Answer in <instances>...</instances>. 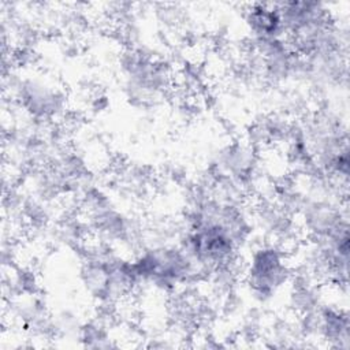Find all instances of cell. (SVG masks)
<instances>
[{
    "label": "cell",
    "instance_id": "obj_1",
    "mask_svg": "<svg viewBox=\"0 0 350 350\" xmlns=\"http://www.w3.org/2000/svg\"><path fill=\"white\" fill-rule=\"evenodd\" d=\"M282 247L276 245H264L253 250L246 271L247 284L260 299H267L284 284L291 269Z\"/></svg>",
    "mask_w": 350,
    "mask_h": 350
}]
</instances>
